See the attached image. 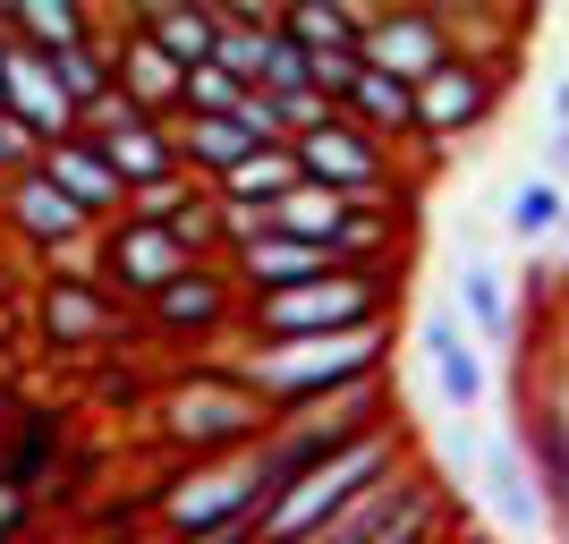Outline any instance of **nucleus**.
<instances>
[{
    "label": "nucleus",
    "mask_w": 569,
    "mask_h": 544,
    "mask_svg": "<svg viewBox=\"0 0 569 544\" xmlns=\"http://www.w3.org/2000/svg\"><path fill=\"white\" fill-rule=\"evenodd\" d=\"M86 34H94V9H77V0H9V9H0V43L34 51V60L86 43Z\"/></svg>",
    "instance_id": "nucleus-17"
},
{
    "label": "nucleus",
    "mask_w": 569,
    "mask_h": 544,
    "mask_svg": "<svg viewBox=\"0 0 569 544\" xmlns=\"http://www.w3.org/2000/svg\"><path fill=\"white\" fill-rule=\"evenodd\" d=\"M43 69H51V86H60V102H69V111L86 119V111H94L102 95H111V43H102V26H94V34H86V43L51 51Z\"/></svg>",
    "instance_id": "nucleus-21"
},
{
    "label": "nucleus",
    "mask_w": 569,
    "mask_h": 544,
    "mask_svg": "<svg viewBox=\"0 0 569 544\" xmlns=\"http://www.w3.org/2000/svg\"><path fill=\"white\" fill-rule=\"evenodd\" d=\"M493 86L501 77L493 69H476V60H442V69L433 77H417V86H408V102H417V137H468L476 119L493 111Z\"/></svg>",
    "instance_id": "nucleus-11"
},
{
    "label": "nucleus",
    "mask_w": 569,
    "mask_h": 544,
    "mask_svg": "<svg viewBox=\"0 0 569 544\" xmlns=\"http://www.w3.org/2000/svg\"><path fill=\"white\" fill-rule=\"evenodd\" d=\"M561 214H569V188L552 170H527L519 188H510V205H501V230L536 256V247H561Z\"/></svg>",
    "instance_id": "nucleus-20"
},
{
    "label": "nucleus",
    "mask_w": 569,
    "mask_h": 544,
    "mask_svg": "<svg viewBox=\"0 0 569 544\" xmlns=\"http://www.w3.org/2000/svg\"><path fill=\"white\" fill-rule=\"evenodd\" d=\"M0 230L18 238V247H34V256H51V247L86 238L94 221L77 214V205H69L60 188H51L43 170H18V179H0Z\"/></svg>",
    "instance_id": "nucleus-12"
},
{
    "label": "nucleus",
    "mask_w": 569,
    "mask_h": 544,
    "mask_svg": "<svg viewBox=\"0 0 569 544\" xmlns=\"http://www.w3.org/2000/svg\"><path fill=\"white\" fill-rule=\"evenodd\" d=\"M289 162H298L307 188H332L340 205H382V196H391V154H382L366 128H349L340 111L289 145Z\"/></svg>",
    "instance_id": "nucleus-7"
},
{
    "label": "nucleus",
    "mask_w": 569,
    "mask_h": 544,
    "mask_svg": "<svg viewBox=\"0 0 569 544\" xmlns=\"http://www.w3.org/2000/svg\"><path fill=\"white\" fill-rule=\"evenodd\" d=\"M375 18V0H289V9H272V26H281L289 43L307 51H357V26Z\"/></svg>",
    "instance_id": "nucleus-18"
},
{
    "label": "nucleus",
    "mask_w": 569,
    "mask_h": 544,
    "mask_svg": "<svg viewBox=\"0 0 569 544\" xmlns=\"http://www.w3.org/2000/svg\"><path fill=\"white\" fill-rule=\"evenodd\" d=\"M18 520H26V494L9 485V476H0V536H18Z\"/></svg>",
    "instance_id": "nucleus-24"
},
{
    "label": "nucleus",
    "mask_w": 569,
    "mask_h": 544,
    "mask_svg": "<svg viewBox=\"0 0 569 544\" xmlns=\"http://www.w3.org/2000/svg\"><path fill=\"white\" fill-rule=\"evenodd\" d=\"M417 366H426L433 400L451 408V426H468L476 408L493 400V366H485V349L459 332L451 307H426V315H417Z\"/></svg>",
    "instance_id": "nucleus-8"
},
{
    "label": "nucleus",
    "mask_w": 569,
    "mask_h": 544,
    "mask_svg": "<svg viewBox=\"0 0 569 544\" xmlns=\"http://www.w3.org/2000/svg\"><path fill=\"white\" fill-rule=\"evenodd\" d=\"M527 298H561V247H536V264H527Z\"/></svg>",
    "instance_id": "nucleus-23"
},
{
    "label": "nucleus",
    "mask_w": 569,
    "mask_h": 544,
    "mask_svg": "<svg viewBox=\"0 0 569 544\" xmlns=\"http://www.w3.org/2000/svg\"><path fill=\"white\" fill-rule=\"evenodd\" d=\"M256 340H315V332H357V324H391V264H332L298 289L247 298Z\"/></svg>",
    "instance_id": "nucleus-2"
},
{
    "label": "nucleus",
    "mask_w": 569,
    "mask_h": 544,
    "mask_svg": "<svg viewBox=\"0 0 569 544\" xmlns=\"http://www.w3.org/2000/svg\"><path fill=\"white\" fill-rule=\"evenodd\" d=\"M408 451H400V434L382 426V434H357L349 451H332L323 468H307L289 494H272L263 502V520H256V544H307V536H323V520H332L340 502L357 494V485H375L382 468H400Z\"/></svg>",
    "instance_id": "nucleus-5"
},
{
    "label": "nucleus",
    "mask_w": 569,
    "mask_h": 544,
    "mask_svg": "<svg viewBox=\"0 0 569 544\" xmlns=\"http://www.w3.org/2000/svg\"><path fill=\"white\" fill-rule=\"evenodd\" d=\"M476 485H485V502H493V520L510 536H552L561 527V511L536 494V468H527L519 434H476Z\"/></svg>",
    "instance_id": "nucleus-10"
},
{
    "label": "nucleus",
    "mask_w": 569,
    "mask_h": 544,
    "mask_svg": "<svg viewBox=\"0 0 569 544\" xmlns=\"http://www.w3.org/2000/svg\"><path fill=\"white\" fill-rule=\"evenodd\" d=\"M281 188H298V162H289V145H263V154H247L238 170H221V179H213L221 205H256V214H263V205H272Z\"/></svg>",
    "instance_id": "nucleus-22"
},
{
    "label": "nucleus",
    "mask_w": 569,
    "mask_h": 544,
    "mask_svg": "<svg viewBox=\"0 0 569 544\" xmlns=\"http://www.w3.org/2000/svg\"><path fill=\"white\" fill-rule=\"evenodd\" d=\"M307 544H442V476L400 459L375 485H357L323 520V536H307Z\"/></svg>",
    "instance_id": "nucleus-4"
},
{
    "label": "nucleus",
    "mask_w": 569,
    "mask_h": 544,
    "mask_svg": "<svg viewBox=\"0 0 569 544\" xmlns=\"http://www.w3.org/2000/svg\"><path fill=\"white\" fill-rule=\"evenodd\" d=\"M263 426H272V408H263L256 392H238L230 366H196V375H179L162 400H153V434H162L170 451H188V459L256 451Z\"/></svg>",
    "instance_id": "nucleus-3"
},
{
    "label": "nucleus",
    "mask_w": 569,
    "mask_h": 544,
    "mask_svg": "<svg viewBox=\"0 0 569 544\" xmlns=\"http://www.w3.org/2000/svg\"><path fill=\"white\" fill-rule=\"evenodd\" d=\"M144 315H153V332L213 340V332L238 324V281H230V273H213V264H188L170 289H153V298H144Z\"/></svg>",
    "instance_id": "nucleus-13"
},
{
    "label": "nucleus",
    "mask_w": 569,
    "mask_h": 544,
    "mask_svg": "<svg viewBox=\"0 0 569 544\" xmlns=\"http://www.w3.org/2000/svg\"><path fill=\"white\" fill-rule=\"evenodd\" d=\"M34 170H43V179L69 196V205L94 221V230H102V221H119V179H111V162H102L86 137H51L43 154H34Z\"/></svg>",
    "instance_id": "nucleus-16"
},
{
    "label": "nucleus",
    "mask_w": 569,
    "mask_h": 544,
    "mask_svg": "<svg viewBox=\"0 0 569 544\" xmlns=\"http://www.w3.org/2000/svg\"><path fill=\"white\" fill-rule=\"evenodd\" d=\"M451 315L468 340L485 349H510L519 340V307H510V273L493 256H459V281H451Z\"/></svg>",
    "instance_id": "nucleus-15"
},
{
    "label": "nucleus",
    "mask_w": 569,
    "mask_h": 544,
    "mask_svg": "<svg viewBox=\"0 0 569 544\" xmlns=\"http://www.w3.org/2000/svg\"><path fill=\"white\" fill-rule=\"evenodd\" d=\"M34 324H43L51 349H102V340L128 332V315H119V298H102L94 281H43L34 289Z\"/></svg>",
    "instance_id": "nucleus-14"
},
{
    "label": "nucleus",
    "mask_w": 569,
    "mask_h": 544,
    "mask_svg": "<svg viewBox=\"0 0 569 544\" xmlns=\"http://www.w3.org/2000/svg\"><path fill=\"white\" fill-rule=\"evenodd\" d=\"M263 502L272 494L256 476V451H230V459H188L179 476H162L153 511H162L170 544H188V536H221V527H256Z\"/></svg>",
    "instance_id": "nucleus-6"
},
{
    "label": "nucleus",
    "mask_w": 569,
    "mask_h": 544,
    "mask_svg": "<svg viewBox=\"0 0 569 544\" xmlns=\"http://www.w3.org/2000/svg\"><path fill=\"white\" fill-rule=\"evenodd\" d=\"M442 60H451V43H442V18H433V9H375V18L357 26V69H375V77L417 86V77H433Z\"/></svg>",
    "instance_id": "nucleus-9"
},
{
    "label": "nucleus",
    "mask_w": 569,
    "mask_h": 544,
    "mask_svg": "<svg viewBox=\"0 0 569 544\" xmlns=\"http://www.w3.org/2000/svg\"><path fill=\"white\" fill-rule=\"evenodd\" d=\"M340 119H349V128H366L375 145L417 137V102H408V86H400V77H375V69H357V86L340 95Z\"/></svg>",
    "instance_id": "nucleus-19"
},
{
    "label": "nucleus",
    "mask_w": 569,
    "mask_h": 544,
    "mask_svg": "<svg viewBox=\"0 0 569 544\" xmlns=\"http://www.w3.org/2000/svg\"><path fill=\"white\" fill-rule=\"evenodd\" d=\"M382 357H391V324H357V332H315V340H256L221 366L238 392H256L272 417H289V408H315L332 392L382 383Z\"/></svg>",
    "instance_id": "nucleus-1"
}]
</instances>
